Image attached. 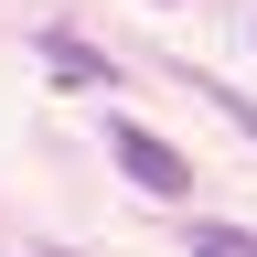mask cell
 Wrapping results in <instances>:
<instances>
[{"instance_id":"cell-3","label":"cell","mask_w":257,"mask_h":257,"mask_svg":"<svg viewBox=\"0 0 257 257\" xmlns=\"http://www.w3.org/2000/svg\"><path fill=\"white\" fill-rule=\"evenodd\" d=\"M193 257H257V236H236V225H193Z\"/></svg>"},{"instance_id":"cell-1","label":"cell","mask_w":257,"mask_h":257,"mask_svg":"<svg viewBox=\"0 0 257 257\" xmlns=\"http://www.w3.org/2000/svg\"><path fill=\"white\" fill-rule=\"evenodd\" d=\"M107 150H118V172L140 182V193H161V204H172V193H193V161L161 140V128H140V118H118V128H107Z\"/></svg>"},{"instance_id":"cell-4","label":"cell","mask_w":257,"mask_h":257,"mask_svg":"<svg viewBox=\"0 0 257 257\" xmlns=\"http://www.w3.org/2000/svg\"><path fill=\"white\" fill-rule=\"evenodd\" d=\"M214 107H225V118H246V128H257V96H236V86H214Z\"/></svg>"},{"instance_id":"cell-2","label":"cell","mask_w":257,"mask_h":257,"mask_svg":"<svg viewBox=\"0 0 257 257\" xmlns=\"http://www.w3.org/2000/svg\"><path fill=\"white\" fill-rule=\"evenodd\" d=\"M43 64H54V75H64V86H118V64H107V54H96V43H86V32H64V22L43 32Z\"/></svg>"}]
</instances>
